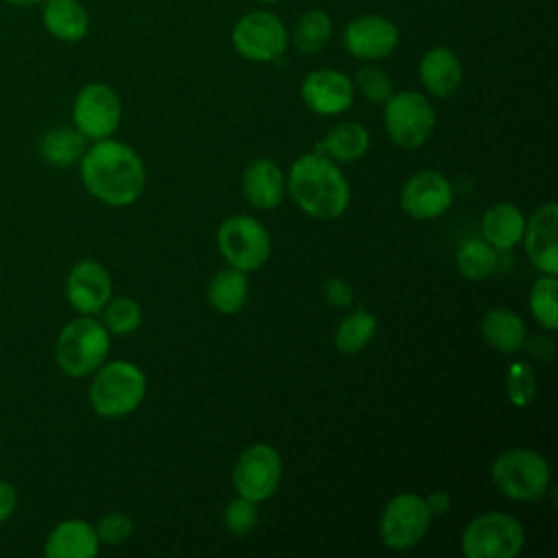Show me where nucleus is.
Here are the masks:
<instances>
[{"label":"nucleus","instance_id":"19","mask_svg":"<svg viewBox=\"0 0 558 558\" xmlns=\"http://www.w3.org/2000/svg\"><path fill=\"white\" fill-rule=\"evenodd\" d=\"M100 549L96 527L85 519H65L57 523L46 543L44 554L48 558H94Z\"/></svg>","mask_w":558,"mask_h":558},{"label":"nucleus","instance_id":"32","mask_svg":"<svg viewBox=\"0 0 558 558\" xmlns=\"http://www.w3.org/2000/svg\"><path fill=\"white\" fill-rule=\"evenodd\" d=\"M538 392L536 371L527 362H512L506 373V397L514 408H527Z\"/></svg>","mask_w":558,"mask_h":558},{"label":"nucleus","instance_id":"30","mask_svg":"<svg viewBox=\"0 0 558 558\" xmlns=\"http://www.w3.org/2000/svg\"><path fill=\"white\" fill-rule=\"evenodd\" d=\"M527 307L534 316V320L547 329L556 331L558 329V279L556 275H541L527 296Z\"/></svg>","mask_w":558,"mask_h":558},{"label":"nucleus","instance_id":"39","mask_svg":"<svg viewBox=\"0 0 558 558\" xmlns=\"http://www.w3.org/2000/svg\"><path fill=\"white\" fill-rule=\"evenodd\" d=\"M525 344H527V353H530L532 357H536V360H549V357H554L556 344H554L549 338H545V336H536V338H532L530 342L525 340Z\"/></svg>","mask_w":558,"mask_h":558},{"label":"nucleus","instance_id":"11","mask_svg":"<svg viewBox=\"0 0 558 558\" xmlns=\"http://www.w3.org/2000/svg\"><path fill=\"white\" fill-rule=\"evenodd\" d=\"M122 118V102L107 83H87L78 89L72 105L74 129L92 142L111 137Z\"/></svg>","mask_w":558,"mask_h":558},{"label":"nucleus","instance_id":"5","mask_svg":"<svg viewBox=\"0 0 558 558\" xmlns=\"http://www.w3.org/2000/svg\"><path fill=\"white\" fill-rule=\"evenodd\" d=\"M495 488L514 501H538L549 490L551 469L543 453L530 447L501 451L490 464Z\"/></svg>","mask_w":558,"mask_h":558},{"label":"nucleus","instance_id":"13","mask_svg":"<svg viewBox=\"0 0 558 558\" xmlns=\"http://www.w3.org/2000/svg\"><path fill=\"white\" fill-rule=\"evenodd\" d=\"M453 203V187L438 170L414 172L401 190V209L414 220H434L447 214Z\"/></svg>","mask_w":558,"mask_h":558},{"label":"nucleus","instance_id":"8","mask_svg":"<svg viewBox=\"0 0 558 558\" xmlns=\"http://www.w3.org/2000/svg\"><path fill=\"white\" fill-rule=\"evenodd\" d=\"M384 126L397 146L412 150L423 146L434 133L436 111L432 102L414 89L392 92L384 102Z\"/></svg>","mask_w":558,"mask_h":558},{"label":"nucleus","instance_id":"37","mask_svg":"<svg viewBox=\"0 0 558 558\" xmlns=\"http://www.w3.org/2000/svg\"><path fill=\"white\" fill-rule=\"evenodd\" d=\"M15 508H17V490L13 488V484L0 480V523L11 519Z\"/></svg>","mask_w":558,"mask_h":558},{"label":"nucleus","instance_id":"34","mask_svg":"<svg viewBox=\"0 0 558 558\" xmlns=\"http://www.w3.org/2000/svg\"><path fill=\"white\" fill-rule=\"evenodd\" d=\"M353 89H357L373 105H384L395 92L392 78L379 65H362L355 72V87Z\"/></svg>","mask_w":558,"mask_h":558},{"label":"nucleus","instance_id":"26","mask_svg":"<svg viewBox=\"0 0 558 558\" xmlns=\"http://www.w3.org/2000/svg\"><path fill=\"white\" fill-rule=\"evenodd\" d=\"M377 316L366 307H355L340 318L333 331V347L342 355H355L368 347L377 331Z\"/></svg>","mask_w":558,"mask_h":558},{"label":"nucleus","instance_id":"4","mask_svg":"<svg viewBox=\"0 0 558 558\" xmlns=\"http://www.w3.org/2000/svg\"><path fill=\"white\" fill-rule=\"evenodd\" d=\"M111 333L94 316L81 314L72 318L57 336L54 362L68 377L92 375L109 353Z\"/></svg>","mask_w":558,"mask_h":558},{"label":"nucleus","instance_id":"10","mask_svg":"<svg viewBox=\"0 0 558 558\" xmlns=\"http://www.w3.org/2000/svg\"><path fill=\"white\" fill-rule=\"evenodd\" d=\"M283 477V460L279 451L268 442L248 445L235 460L233 466V488L240 497L251 501L270 499Z\"/></svg>","mask_w":558,"mask_h":558},{"label":"nucleus","instance_id":"40","mask_svg":"<svg viewBox=\"0 0 558 558\" xmlns=\"http://www.w3.org/2000/svg\"><path fill=\"white\" fill-rule=\"evenodd\" d=\"M4 2H9L13 7H33V4H37L41 0H4Z\"/></svg>","mask_w":558,"mask_h":558},{"label":"nucleus","instance_id":"28","mask_svg":"<svg viewBox=\"0 0 558 558\" xmlns=\"http://www.w3.org/2000/svg\"><path fill=\"white\" fill-rule=\"evenodd\" d=\"M37 148L44 161H48L50 166L68 168L72 163H78L87 148V140L74 126H57L39 137Z\"/></svg>","mask_w":558,"mask_h":558},{"label":"nucleus","instance_id":"21","mask_svg":"<svg viewBox=\"0 0 558 558\" xmlns=\"http://www.w3.org/2000/svg\"><path fill=\"white\" fill-rule=\"evenodd\" d=\"M525 231L523 211L508 201L490 205L480 218V238H484L499 253L512 251Z\"/></svg>","mask_w":558,"mask_h":558},{"label":"nucleus","instance_id":"20","mask_svg":"<svg viewBox=\"0 0 558 558\" xmlns=\"http://www.w3.org/2000/svg\"><path fill=\"white\" fill-rule=\"evenodd\" d=\"M418 76L432 96L449 98L462 85V63L451 48L436 46L423 54L418 63Z\"/></svg>","mask_w":558,"mask_h":558},{"label":"nucleus","instance_id":"35","mask_svg":"<svg viewBox=\"0 0 558 558\" xmlns=\"http://www.w3.org/2000/svg\"><path fill=\"white\" fill-rule=\"evenodd\" d=\"M94 527L100 545H109V547L126 543L133 534V521L124 512H109L100 517Z\"/></svg>","mask_w":558,"mask_h":558},{"label":"nucleus","instance_id":"15","mask_svg":"<svg viewBox=\"0 0 558 558\" xmlns=\"http://www.w3.org/2000/svg\"><path fill=\"white\" fill-rule=\"evenodd\" d=\"M301 98L305 107L318 116H340L351 109L355 89L344 72L320 68L303 78Z\"/></svg>","mask_w":558,"mask_h":558},{"label":"nucleus","instance_id":"18","mask_svg":"<svg viewBox=\"0 0 558 558\" xmlns=\"http://www.w3.org/2000/svg\"><path fill=\"white\" fill-rule=\"evenodd\" d=\"M242 196L257 209H275L286 194L283 170L266 157L253 159L240 179Z\"/></svg>","mask_w":558,"mask_h":558},{"label":"nucleus","instance_id":"25","mask_svg":"<svg viewBox=\"0 0 558 558\" xmlns=\"http://www.w3.org/2000/svg\"><path fill=\"white\" fill-rule=\"evenodd\" d=\"M207 299L216 312L238 314L246 305V299H248L246 272H242L233 266L218 270L207 286Z\"/></svg>","mask_w":558,"mask_h":558},{"label":"nucleus","instance_id":"14","mask_svg":"<svg viewBox=\"0 0 558 558\" xmlns=\"http://www.w3.org/2000/svg\"><path fill=\"white\" fill-rule=\"evenodd\" d=\"M111 292L113 283L109 270L96 259L76 262L65 277V299L78 314H100Z\"/></svg>","mask_w":558,"mask_h":558},{"label":"nucleus","instance_id":"38","mask_svg":"<svg viewBox=\"0 0 558 558\" xmlns=\"http://www.w3.org/2000/svg\"><path fill=\"white\" fill-rule=\"evenodd\" d=\"M425 504H427L432 517H442L451 508V493L445 488H436L429 495H425Z\"/></svg>","mask_w":558,"mask_h":558},{"label":"nucleus","instance_id":"2","mask_svg":"<svg viewBox=\"0 0 558 558\" xmlns=\"http://www.w3.org/2000/svg\"><path fill=\"white\" fill-rule=\"evenodd\" d=\"M286 190L296 207L316 220L340 218L351 201L347 177L336 161L318 150L301 155L290 166Z\"/></svg>","mask_w":558,"mask_h":558},{"label":"nucleus","instance_id":"16","mask_svg":"<svg viewBox=\"0 0 558 558\" xmlns=\"http://www.w3.org/2000/svg\"><path fill=\"white\" fill-rule=\"evenodd\" d=\"M523 244L541 275H558V205L554 201L543 203L525 218Z\"/></svg>","mask_w":558,"mask_h":558},{"label":"nucleus","instance_id":"23","mask_svg":"<svg viewBox=\"0 0 558 558\" xmlns=\"http://www.w3.org/2000/svg\"><path fill=\"white\" fill-rule=\"evenodd\" d=\"M371 146V133L360 122H338L318 142L316 150L327 155L336 163H353L366 155Z\"/></svg>","mask_w":558,"mask_h":558},{"label":"nucleus","instance_id":"36","mask_svg":"<svg viewBox=\"0 0 558 558\" xmlns=\"http://www.w3.org/2000/svg\"><path fill=\"white\" fill-rule=\"evenodd\" d=\"M323 299L336 310H347L353 303V288L344 279L331 277L323 283Z\"/></svg>","mask_w":558,"mask_h":558},{"label":"nucleus","instance_id":"29","mask_svg":"<svg viewBox=\"0 0 558 558\" xmlns=\"http://www.w3.org/2000/svg\"><path fill=\"white\" fill-rule=\"evenodd\" d=\"M331 37V17L323 9L305 11L294 24V46L303 54L320 52Z\"/></svg>","mask_w":558,"mask_h":558},{"label":"nucleus","instance_id":"17","mask_svg":"<svg viewBox=\"0 0 558 558\" xmlns=\"http://www.w3.org/2000/svg\"><path fill=\"white\" fill-rule=\"evenodd\" d=\"M399 44V28L381 15H362L344 26L342 46L362 61L386 59Z\"/></svg>","mask_w":558,"mask_h":558},{"label":"nucleus","instance_id":"27","mask_svg":"<svg viewBox=\"0 0 558 558\" xmlns=\"http://www.w3.org/2000/svg\"><path fill=\"white\" fill-rule=\"evenodd\" d=\"M453 264L464 279L482 281L495 275L499 266V251L493 248L484 238H466L456 248Z\"/></svg>","mask_w":558,"mask_h":558},{"label":"nucleus","instance_id":"7","mask_svg":"<svg viewBox=\"0 0 558 558\" xmlns=\"http://www.w3.org/2000/svg\"><path fill=\"white\" fill-rule=\"evenodd\" d=\"M216 242L225 262L246 275L259 270L268 262L272 248L268 229L246 214H235L222 220L216 231Z\"/></svg>","mask_w":558,"mask_h":558},{"label":"nucleus","instance_id":"9","mask_svg":"<svg viewBox=\"0 0 558 558\" xmlns=\"http://www.w3.org/2000/svg\"><path fill=\"white\" fill-rule=\"evenodd\" d=\"M432 519L423 495L399 493L381 510L379 541L392 551H408L425 538Z\"/></svg>","mask_w":558,"mask_h":558},{"label":"nucleus","instance_id":"3","mask_svg":"<svg viewBox=\"0 0 558 558\" xmlns=\"http://www.w3.org/2000/svg\"><path fill=\"white\" fill-rule=\"evenodd\" d=\"M87 390L92 410L102 418H122L140 408L146 395L144 371L129 360L102 362Z\"/></svg>","mask_w":558,"mask_h":558},{"label":"nucleus","instance_id":"22","mask_svg":"<svg viewBox=\"0 0 558 558\" xmlns=\"http://www.w3.org/2000/svg\"><path fill=\"white\" fill-rule=\"evenodd\" d=\"M480 333L488 347L506 355L519 353L527 340L525 320L508 307L488 310L480 320Z\"/></svg>","mask_w":558,"mask_h":558},{"label":"nucleus","instance_id":"24","mask_svg":"<svg viewBox=\"0 0 558 558\" xmlns=\"http://www.w3.org/2000/svg\"><path fill=\"white\" fill-rule=\"evenodd\" d=\"M44 28L59 41H81L89 28V15L78 0H46L41 7Z\"/></svg>","mask_w":558,"mask_h":558},{"label":"nucleus","instance_id":"1","mask_svg":"<svg viewBox=\"0 0 558 558\" xmlns=\"http://www.w3.org/2000/svg\"><path fill=\"white\" fill-rule=\"evenodd\" d=\"M85 190L111 207L133 205L146 185V166L142 157L124 142L105 137L85 148L78 159Z\"/></svg>","mask_w":558,"mask_h":558},{"label":"nucleus","instance_id":"12","mask_svg":"<svg viewBox=\"0 0 558 558\" xmlns=\"http://www.w3.org/2000/svg\"><path fill=\"white\" fill-rule=\"evenodd\" d=\"M231 41L248 61H275L288 48V31L275 13L253 11L235 22Z\"/></svg>","mask_w":558,"mask_h":558},{"label":"nucleus","instance_id":"41","mask_svg":"<svg viewBox=\"0 0 558 558\" xmlns=\"http://www.w3.org/2000/svg\"><path fill=\"white\" fill-rule=\"evenodd\" d=\"M257 2H266V4H270V2H279V0H257Z\"/></svg>","mask_w":558,"mask_h":558},{"label":"nucleus","instance_id":"33","mask_svg":"<svg viewBox=\"0 0 558 558\" xmlns=\"http://www.w3.org/2000/svg\"><path fill=\"white\" fill-rule=\"evenodd\" d=\"M259 521V508L257 501H251L246 497H233L225 510H222V525L229 534L242 538L248 536Z\"/></svg>","mask_w":558,"mask_h":558},{"label":"nucleus","instance_id":"6","mask_svg":"<svg viewBox=\"0 0 558 558\" xmlns=\"http://www.w3.org/2000/svg\"><path fill=\"white\" fill-rule=\"evenodd\" d=\"M523 545V523L508 512L477 514L466 523L460 538L466 558H517Z\"/></svg>","mask_w":558,"mask_h":558},{"label":"nucleus","instance_id":"31","mask_svg":"<svg viewBox=\"0 0 558 558\" xmlns=\"http://www.w3.org/2000/svg\"><path fill=\"white\" fill-rule=\"evenodd\" d=\"M102 325L113 336H129L142 325V307L131 296H111L100 310Z\"/></svg>","mask_w":558,"mask_h":558}]
</instances>
